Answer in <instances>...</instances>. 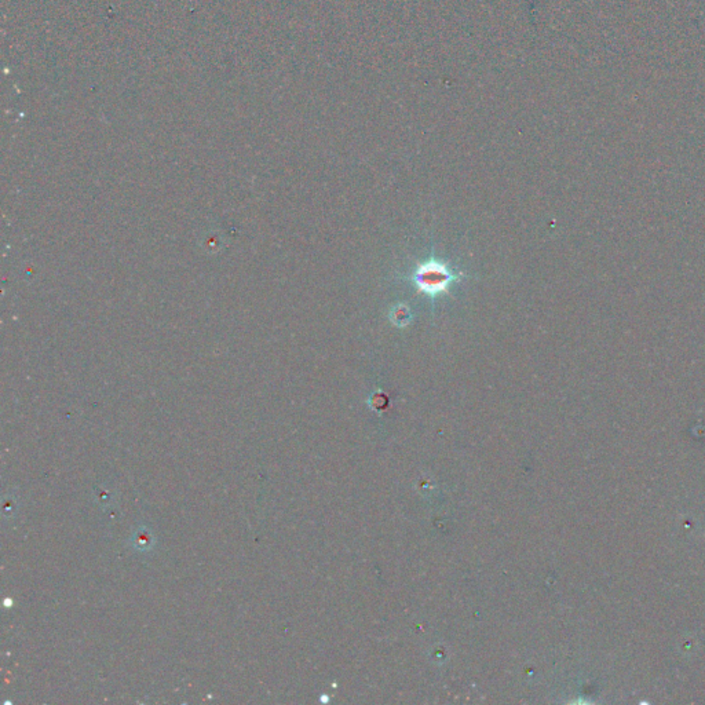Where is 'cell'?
Listing matches in <instances>:
<instances>
[{"mask_svg":"<svg viewBox=\"0 0 705 705\" xmlns=\"http://www.w3.org/2000/svg\"><path fill=\"white\" fill-rule=\"evenodd\" d=\"M412 280L419 291L432 298H437L448 291L451 286L459 280V276L445 264L437 259H430L416 268Z\"/></svg>","mask_w":705,"mask_h":705,"instance_id":"obj_1","label":"cell"}]
</instances>
